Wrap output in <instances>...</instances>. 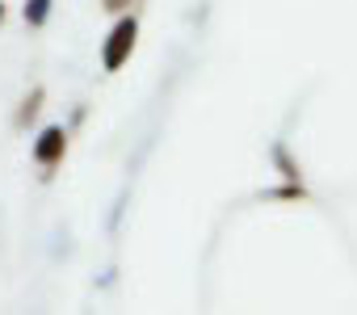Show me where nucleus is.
<instances>
[{
	"mask_svg": "<svg viewBox=\"0 0 357 315\" xmlns=\"http://www.w3.org/2000/svg\"><path fill=\"white\" fill-rule=\"evenodd\" d=\"M63 151H68V135H63V126H51V130H43L38 143H34V160H38L43 169H55V164L63 160Z\"/></svg>",
	"mask_w": 357,
	"mask_h": 315,
	"instance_id": "obj_2",
	"label": "nucleus"
},
{
	"mask_svg": "<svg viewBox=\"0 0 357 315\" xmlns=\"http://www.w3.org/2000/svg\"><path fill=\"white\" fill-rule=\"evenodd\" d=\"M38 101H43V93H34V97H30V101H26V109H22V122H26V118H34V114H38Z\"/></svg>",
	"mask_w": 357,
	"mask_h": 315,
	"instance_id": "obj_4",
	"label": "nucleus"
},
{
	"mask_svg": "<svg viewBox=\"0 0 357 315\" xmlns=\"http://www.w3.org/2000/svg\"><path fill=\"white\" fill-rule=\"evenodd\" d=\"M47 9H51V0H30V5H26V22L30 26H43L47 22Z\"/></svg>",
	"mask_w": 357,
	"mask_h": 315,
	"instance_id": "obj_3",
	"label": "nucleus"
},
{
	"mask_svg": "<svg viewBox=\"0 0 357 315\" xmlns=\"http://www.w3.org/2000/svg\"><path fill=\"white\" fill-rule=\"evenodd\" d=\"M135 34H139L135 17H126V22H118V26H114L109 43H105V51H101V63H105V72H118V68L130 59V51H135Z\"/></svg>",
	"mask_w": 357,
	"mask_h": 315,
	"instance_id": "obj_1",
	"label": "nucleus"
},
{
	"mask_svg": "<svg viewBox=\"0 0 357 315\" xmlns=\"http://www.w3.org/2000/svg\"><path fill=\"white\" fill-rule=\"evenodd\" d=\"M105 9H122V0H105Z\"/></svg>",
	"mask_w": 357,
	"mask_h": 315,
	"instance_id": "obj_5",
	"label": "nucleus"
}]
</instances>
